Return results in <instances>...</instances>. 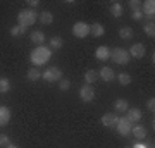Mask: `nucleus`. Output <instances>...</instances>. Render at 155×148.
<instances>
[{
	"label": "nucleus",
	"mask_w": 155,
	"mask_h": 148,
	"mask_svg": "<svg viewBox=\"0 0 155 148\" xmlns=\"http://www.w3.org/2000/svg\"><path fill=\"white\" fill-rule=\"evenodd\" d=\"M131 148H148V145H145L143 141H136V143H134V145H133Z\"/></svg>",
	"instance_id": "35"
},
{
	"label": "nucleus",
	"mask_w": 155,
	"mask_h": 148,
	"mask_svg": "<svg viewBox=\"0 0 155 148\" xmlns=\"http://www.w3.org/2000/svg\"><path fill=\"white\" fill-rule=\"evenodd\" d=\"M143 31H145V35H147L148 38H153L155 36V24H153V21H148L147 24H143Z\"/></svg>",
	"instance_id": "24"
},
{
	"label": "nucleus",
	"mask_w": 155,
	"mask_h": 148,
	"mask_svg": "<svg viewBox=\"0 0 155 148\" xmlns=\"http://www.w3.org/2000/svg\"><path fill=\"white\" fill-rule=\"evenodd\" d=\"M38 19L41 21V24H52L54 22V14L50 11H41V14H38Z\"/></svg>",
	"instance_id": "19"
},
{
	"label": "nucleus",
	"mask_w": 155,
	"mask_h": 148,
	"mask_svg": "<svg viewBox=\"0 0 155 148\" xmlns=\"http://www.w3.org/2000/svg\"><path fill=\"white\" fill-rule=\"evenodd\" d=\"M79 98L83 102H93L95 100V88L91 84H84L79 90Z\"/></svg>",
	"instance_id": "7"
},
{
	"label": "nucleus",
	"mask_w": 155,
	"mask_h": 148,
	"mask_svg": "<svg viewBox=\"0 0 155 148\" xmlns=\"http://www.w3.org/2000/svg\"><path fill=\"white\" fill-rule=\"evenodd\" d=\"M129 52V57H133V59H141V57H145V54H147V48H145L143 43H134L131 45V48L127 50Z\"/></svg>",
	"instance_id": "8"
},
{
	"label": "nucleus",
	"mask_w": 155,
	"mask_h": 148,
	"mask_svg": "<svg viewBox=\"0 0 155 148\" xmlns=\"http://www.w3.org/2000/svg\"><path fill=\"white\" fill-rule=\"evenodd\" d=\"M62 47H64V40H62L61 36H52V38H50V48L59 50V48H62Z\"/></svg>",
	"instance_id": "25"
},
{
	"label": "nucleus",
	"mask_w": 155,
	"mask_h": 148,
	"mask_svg": "<svg viewBox=\"0 0 155 148\" xmlns=\"http://www.w3.org/2000/svg\"><path fill=\"white\" fill-rule=\"evenodd\" d=\"M7 145H11V138H9V134H0V148H5Z\"/></svg>",
	"instance_id": "29"
},
{
	"label": "nucleus",
	"mask_w": 155,
	"mask_h": 148,
	"mask_svg": "<svg viewBox=\"0 0 155 148\" xmlns=\"http://www.w3.org/2000/svg\"><path fill=\"white\" fill-rule=\"evenodd\" d=\"M110 59H112V62H116L119 66H126L127 62L131 61L129 52L126 48H122V47H116V48L110 50Z\"/></svg>",
	"instance_id": "3"
},
{
	"label": "nucleus",
	"mask_w": 155,
	"mask_h": 148,
	"mask_svg": "<svg viewBox=\"0 0 155 148\" xmlns=\"http://www.w3.org/2000/svg\"><path fill=\"white\" fill-rule=\"evenodd\" d=\"M131 136L136 138V141H143L145 138H147V127L141 126V124L133 126V129H131Z\"/></svg>",
	"instance_id": "11"
},
{
	"label": "nucleus",
	"mask_w": 155,
	"mask_h": 148,
	"mask_svg": "<svg viewBox=\"0 0 155 148\" xmlns=\"http://www.w3.org/2000/svg\"><path fill=\"white\" fill-rule=\"evenodd\" d=\"M97 77H98V72L93 71V69H90V71L84 72V81H86V84H93L97 81Z\"/></svg>",
	"instance_id": "23"
},
{
	"label": "nucleus",
	"mask_w": 155,
	"mask_h": 148,
	"mask_svg": "<svg viewBox=\"0 0 155 148\" xmlns=\"http://www.w3.org/2000/svg\"><path fill=\"white\" fill-rule=\"evenodd\" d=\"M29 38H31V41H33L36 47H41V45L45 43V35H43V31H40V29H35L33 33L29 35Z\"/></svg>",
	"instance_id": "15"
},
{
	"label": "nucleus",
	"mask_w": 155,
	"mask_h": 148,
	"mask_svg": "<svg viewBox=\"0 0 155 148\" xmlns=\"http://www.w3.org/2000/svg\"><path fill=\"white\" fill-rule=\"evenodd\" d=\"M38 5H40L38 0H29V2H28V7H31V9H36Z\"/></svg>",
	"instance_id": "34"
},
{
	"label": "nucleus",
	"mask_w": 155,
	"mask_h": 148,
	"mask_svg": "<svg viewBox=\"0 0 155 148\" xmlns=\"http://www.w3.org/2000/svg\"><path fill=\"white\" fill-rule=\"evenodd\" d=\"M114 109H116V112H126V110L129 109V105H127V100L117 98L116 102H114Z\"/></svg>",
	"instance_id": "22"
},
{
	"label": "nucleus",
	"mask_w": 155,
	"mask_h": 148,
	"mask_svg": "<svg viewBox=\"0 0 155 148\" xmlns=\"http://www.w3.org/2000/svg\"><path fill=\"white\" fill-rule=\"evenodd\" d=\"M72 35L76 38H86L90 35V24L84 21H78L74 26H72Z\"/></svg>",
	"instance_id": "5"
},
{
	"label": "nucleus",
	"mask_w": 155,
	"mask_h": 148,
	"mask_svg": "<svg viewBox=\"0 0 155 148\" xmlns=\"http://www.w3.org/2000/svg\"><path fill=\"white\" fill-rule=\"evenodd\" d=\"M129 7H131V9H140V7H141V2H140V0H129Z\"/></svg>",
	"instance_id": "33"
},
{
	"label": "nucleus",
	"mask_w": 155,
	"mask_h": 148,
	"mask_svg": "<svg viewBox=\"0 0 155 148\" xmlns=\"http://www.w3.org/2000/svg\"><path fill=\"white\" fill-rule=\"evenodd\" d=\"M95 57L98 59V61H109L110 59V48L109 47H105V45H102V47H98V48L95 50Z\"/></svg>",
	"instance_id": "13"
},
{
	"label": "nucleus",
	"mask_w": 155,
	"mask_h": 148,
	"mask_svg": "<svg viewBox=\"0 0 155 148\" xmlns=\"http://www.w3.org/2000/svg\"><path fill=\"white\" fill-rule=\"evenodd\" d=\"M117 79H119V83H121L122 86H127V84H131V81H133V79H131V76H129V74H126V72H121V74L117 76Z\"/></svg>",
	"instance_id": "27"
},
{
	"label": "nucleus",
	"mask_w": 155,
	"mask_h": 148,
	"mask_svg": "<svg viewBox=\"0 0 155 148\" xmlns=\"http://www.w3.org/2000/svg\"><path fill=\"white\" fill-rule=\"evenodd\" d=\"M131 17H133L134 21L143 19V12H141V9H134V11H131Z\"/></svg>",
	"instance_id": "31"
},
{
	"label": "nucleus",
	"mask_w": 155,
	"mask_h": 148,
	"mask_svg": "<svg viewBox=\"0 0 155 148\" xmlns=\"http://www.w3.org/2000/svg\"><path fill=\"white\" fill-rule=\"evenodd\" d=\"M119 36H121L122 40H131L134 36V31H133V28H129V26H124V28H121L119 29Z\"/></svg>",
	"instance_id": "20"
},
{
	"label": "nucleus",
	"mask_w": 155,
	"mask_h": 148,
	"mask_svg": "<svg viewBox=\"0 0 155 148\" xmlns=\"http://www.w3.org/2000/svg\"><path fill=\"white\" fill-rule=\"evenodd\" d=\"M11 91V81L7 77H0V93H7Z\"/></svg>",
	"instance_id": "26"
},
{
	"label": "nucleus",
	"mask_w": 155,
	"mask_h": 148,
	"mask_svg": "<svg viewBox=\"0 0 155 148\" xmlns=\"http://www.w3.org/2000/svg\"><path fill=\"white\" fill-rule=\"evenodd\" d=\"M36 21H38V14L33 9H24L17 14V24L26 28V29H28V26H33Z\"/></svg>",
	"instance_id": "2"
},
{
	"label": "nucleus",
	"mask_w": 155,
	"mask_h": 148,
	"mask_svg": "<svg viewBox=\"0 0 155 148\" xmlns=\"http://www.w3.org/2000/svg\"><path fill=\"white\" fill-rule=\"evenodd\" d=\"M59 88H61L62 91H67V90L71 88V81H69V79H61V81H59Z\"/></svg>",
	"instance_id": "30"
},
{
	"label": "nucleus",
	"mask_w": 155,
	"mask_h": 148,
	"mask_svg": "<svg viewBox=\"0 0 155 148\" xmlns=\"http://www.w3.org/2000/svg\"><path fill=\"white\" fill-rule=\"evenodd\" d=\"M141 110L140 109H127L126 110V119L131 124H134V122H138V121H141Z\"/></svg>",
	"instance_id": "14"
},
{
	"label": "nucleus",
	"mask_w": 155,
	"mask_h": 148,
	"mask_svg": "<svg viewBox=\"0 0 155 148\" xmlns=\"http://www.w3.org/2000/svg\"><path fill=\"white\" fill-rule=\"evenodd\" d=\"M98 77L100 79H104V81H112L114 77H116V74H114V71H112L110 67H102L100 69V72H98Z\"/></svg>",
	"instance_id": "16"
},
{
	"label": "nucleus",
	"mask_w": 155,
	"mask_h": 148,
	"mask_svg": "<svg viewBox=\"0 0 155 148\" xmlns=\"http://www.w3.org/2000/svg\"><path fill=\"white\" fill-rule=\"evenodd\" d=\"M11 117H12L11 110L7 109L5 105H0V127L7 126V124L11 122Z\"/></svg>",
	"instance_id": "12"
},
{
	"label": "nucleus",
	"mask_w": 155,
	"mask_h": 148,
	"mask_svg": "<svg viewBox=\"0 0 155 148\" xmlns=\"http://www.w3.org/2000/svg\"><path fill=\"white\" fill-rule=\"evenodd\" d=\"M109 11H110V16H114V17H121L124 14V9H122L121 2H112L110 7H109Z\"/></svg>",
	"instance_id": "18"
},
{
	"label": "nucleus",
	"mask_w": 155,
	"mask_h": 148,
	"mask_svg": "<svg viewBox=\"0 0 155 148\" xmlns=\"http://www.w3.org/2000/svg\"><path fill=\"white\" fill-rule=\"evenodd\" d=\"M26 77H28L29 81H38V79H41V71H40L38 67H31V69H28Z\"/></svg>",
	"instance_id": "21"
},
{
	"label": "nucleus",
	"mask_w": 155,
	"mask_h": 148,
	"mask_svg": "<svg viewBox=\"0 0 155 148\" xmlns=\"http://www.w3.org/2000/svg\"><path fill=\"white\" fill-rule=\"evenodd\" d=\"M24 33H26V28L19 26V24H17V26H12V28H11V35L14 36V38H16V36H21V35H24Z\"/></svg>",
	"instance_id": "28"
},
{
	"label": "nucleus",
	"mask_w": 155,
	"mask_h": 148,
	"mask_svg": "<svg viewBox=\"0 0 155 148\" xmlns=\"http://www.w3.org/2000/svg\"><path fill=\"white\" fill-rule=\"evenodd\" d=\"M117 121H119V117H117V114H104L102 115V119H100V122H102V126L105 127H116Z\"/></svg>",
	"instance_id": "10"
},
{
	"label": "nucleus",
	"mask_w": 155,
	"mask_h": 148,
	"mask_svg": "<svg viewBox=\"0 0 155 148\" xmlns=\"http://www.w3.org/2000/svg\"><path fill=\"white\" fill-rule=\"evenodd\" d=\"M116 129H117V133L121 134V136H131V129H133V124L127 121L126 117H121L119 121H117V124H116Z\"/></svg>",
	"instance_id": "6"
},
{
	"label": "nucleus",
	"mask_w": 155,
	"mask_h": 148,
	"mask_svg": "<svg viewBox=\"0 0 155 148\" xmlns=\"http://www.w3.org/2000/svg\"><path fill=\"white\" fill-rule=\"evenodd\" d=\"M143 16L148 17V21H153V16H155V2L153 0H145L143 4Z\"/></svg>",
	"instance_id": "9"
},
{
	"label": "nucleus",
	"mask_w": 155,
	"mask_h": 148,
	"mask_svg": "<svg viewBox=\"0 0 155 148\" xmlns=\"http://www.w3.org/2000/svg\"><path fill=\"white\" fill-rule=\"evenodd\" d=\"M90 33L93 35L95 38H100V36H104V33H105V28L102 26L100 22H93V24H90Z\"/></svg>",
	"instance_id": "17"
},
{
	"label": "nucleus",
	"mask_w": 155,
	"mask_h": 148,
	"mask_svg": "<svg viewBox=\"0 0 155 148\" xmlns=\"http://www.w3.org/2000/svg\"><path fill=\"white\" fill-rule=\"evenodd\" d=\"M50 59H52V48H50V47H45V45L36 47V48L29 54V61H31V64H33L35 67L45 66Z\"/></svg>",
	"instance_id": "1"
},
{
	"label": "nucleus",
	"mask_w": 155,
	"mask_h": 148,
	"mask_svg": "<svg viewBox=\"0 0 155 148\" xmlns=\"http://www.w3.org/2000/svg\"><path fill=\"white\" fill-rule=\"evenodd\" d=\"M147 109H148L150 112H153V110H155V98H153V97L147 100Z\"/></svg>",
	"instance_id": "32"
},
{
	"label": "nucleus",
	"mask_w": 155,
	"mask_h": 148,
	"mask_svg": "<svg viewBox=\"0 0 155 148\" xmlns=\"http://www.w3.org/2000/svg\"><path fill=\"white\" fill-rule=\"evenodd\" d=\"M5 148H19V146H17V145H12V143H11V145H7Z\"/></svg>",
	"instance_id": "36"
},
{
	"label": "nucleus",
	"mask_w": 155,
	"mask_h": 148,
	"mask_svg": "<svg viewBox=\"0 0 155 148\" xmlns=\"http://www.w3.org/2000/svg\"><path fill=\"white\" fill-rule=\"evenodd\" d=\"M41 77H43L47 83H55V81H61L62 79V71L59 67H47L43 72H41Z\"/></svg>",
	"instance_id": "4"
}]
</instances>
